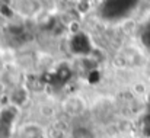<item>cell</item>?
I'll use <instances>...</instances> for the list:
<instances>
[{
    "instance_id": "11",
    "label": "cell",
    "mask_w": 150,
    "mask_h": 138,
    "mask_svg": "<svg viewBox=\"0 0 150 138\" xmlns=\"http://www.w3.org/2000/svg\"><path fill=\"white\" fill-rule=\"evenodd\" d=\"M79 9L82 10V12H86L88 9H89V1H82V3H79Z\"/></svg>"
},
{
    "instance_id": "12",
    "label": "cell",
    "mask_w": 150,
    "mask_h": 138,
    "mask_svg": "<svg viewBox=\"0 0 150 138\" xmlns=\"http://www.w3.org/2000/svg\"><path fill=\"white\" fill-rule=\"evenodd\" d=\"M0 68H1V60H0Z\"/></svg>"
},
{
    "instance_id": "5",
    "label": "cell",
    "mask_w": 150,
    "mask_h": 138,
    "mask_svg": "<svg viewBox=\"0 0 150 138\" xmlns=\"http://www.w3.org/2000/svg\"><path fill=\"white\" fill-rule=\"evenodd\" d=\"M22 138H41V130L38 127H26L22 131Z\"/></svg>"
},
{
    "instance_id": "4",
    "label": "cell",
    "mask_w": 150,
    "mask_h": 138,
    "mask_svg": "<svg viewBox=\"0 0 150 138\" xmlns=\"http://www.w3.org/2000/svg\"><path fill=\"white\" fill-rule=\"evenodd\" d=\"M50 82H52V83H64V82H67L70 77H71V70L67 67V64H61L60 67H58V70L54 73V74H51L50 76Z\"/></svg>"
},
{
    "instance_id": "2",
    "label": "cell",
    "mask_w": 150,
    "mask_h": 138,
    "mask_svg": "<svg viewBox=\"0 0 150 138\" xmlns=\"http://www.w3.org/2000/svg\"><path fill=\"white\" fill-rule=\"evenodd\" d=\"M15 116H16V111L12 108L1 111V113H0V138H7L10 135L12 122L15 121Z\"/></svg>"
},
{
    "instance_id": "1",
    "label": "cell",
    "mask_w": 150,
    "mask_h": 138,
    "mask_svg": "<svg viewBox=\"0 0 150 138\" xmlns=\"http://www.w3.org/2000/svg\"><path fill=\"white\" fill-rule=\"evenodd\" d=\"M136 3L134 1H118V0H114V1H106L102 7V16L105 19H120L122 16H125L134 6Z\"/></svg>"
},
{
    "instance_id": "6",
    "label": "cell",
    "mask_w": 150,
    "mask_h": 138,
    "mask_svg": "<svg viewBox=\"0 0 150 138\" xmlns=\"http://www.w3.org/2000/svg\"><path fill=\"white\" fill-rule=\"evenodd\" d=\"M71 138H95L88 128H76L71 132Z\"/></svg>"
},
{
    "instance_id": "3",
    "label": "cell",
    "mask_w": 150,
    "mask_h": 138,
    "mask_svg": "<svg viewBox=\"0 0 150 138\" xmlns=\"http://www.w3.org/2000/svg\"><path fill=\"white\" fill-rule=\"evenodd\" d=\"M70 46H71V51L76 54H89L92 49L91 41H89L88 35H85V34H76L71 38Z\"/></svg>"
},
{
    "instance_id": "9",
    "label": "cell",
    "mask_w": 150,
    "mask_h": 138,
    "mask_svg": "<svg viewBox=\"0 0 150 138\" xmlns=\"http://www.w3.org/2000/svg\"><path fill=\"white\" fill-rule=\"evenodd\" d=\"M143 132L146 137H150V115L144 116L143 119Z\"/></svg>"
},
{
    "instance_id": "8",
    "label": "cell",
    "mask_w": 150,
    "mask_h": 138,
    "mask_svg": "<svg viewBox=\"0 0 150 138\" xmlns=\"http://www.w3.org/2000/svg\"><path fill=\"white\" fill-rule=\"evenodd\" d=\"M142 42L147 48H150V23L144 28V31L142 32Z\"/></svg>"
},
{
    "instance_id": "7",
    "label": "cell",
    "mask_w": 150,
    "mask_h": 138,
    "mask_svg": "<svg viewBox=\"0 0 150 138\" xmlns=\"http://www.w3.org/2000/svg\"><path fill=\"white\" fill-rule=\"evenodd\" d=\"M12 99H13V102H16V103H22L25 99H26V93L25 90H22V89H16L13 94H12Z\"/></svg>"
},
{
    "instance_id": "10",
    "label": "cell",
    "mask_w": 150,
    "mask_h": 138,
    "mask_svg": "<svg viewBox=\"0 0 150 138\" xmlns=\"http://www.w3.org/2000/svg\"><path fill=\"white\" fill-rule=\"evenodd\" d=\"M98 80H99V73L93 70V71L89 74V82H91V83H95V82H98Z\"/></svg>"
}]
</instances>
